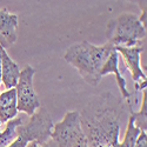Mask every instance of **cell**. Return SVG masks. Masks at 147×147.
<instances>
[{"label": "cell", "mask_w": 147, "mask_h": 147, "mask_svg": "<svg viewBox=\"0 0 147 147\" xmlns=\"http://www.w3.org/2000/svg\"><path fill=\"white\" fill-rule=\"evenodd\" d=\"M35 69L26 65L20 71V76L16 88L17 93V109L27 115H33L38 108H40V102L38 99L34 87H33V76Z\"/></svg>", "instance_id": "obj_6"}, {"label": "cell", "mask_w": 147, "mask_h": 147, "mask_svg": "<svg viewBox=\"0 0 147 147\" xmlns=\"http://www.w3.org/2000/svg\"><path fill=\"white\" fill-rule=\"evenodd\" d=\"M1 125H3V124H1V122H0V128H1Z\"/></svg>", "instance_id": "obj_19"}, {"label": "cell", "mask_w": 147, "mask_h": 147, "mask_svg": "<svg viewBox=\"0 0 147 147\" xmlns=\"http://www.w3.org/2000/svg\"><path fill=\"white\" fill-rule=\"evenodd\" d=\"M18 17L8 9H0V46L7 50L17 41Z\"/></svg>", "instance_id": "obj_8"}, {"label": "cell", "mask_w": 147, "mask_h": 147, "mask_svg": "<svg viewBox=\"0 0 147 147\" xmlns=\"http://www.w3.org/2000/svg\"><path fill=\"white\" fill-rule=\"evenodd\" d=\"M134 147H147V133L146 132H140L136 144H134Z\"/></svg>", "instance_id": "obj_15"}, {"label": "cell", "mask_w": 147, "mask_h": 147, "mask_svg": "<svg viewBox=\"0 0 147 147\" xmlns=\"http://www.w3.org/2000/svg\"><path fill=\"white\" fill-rule=\"evenodd\" d=\"M27 145H28V142L26 140H24L22 138L18 137L13 142H12L9 146H7V147H26Z\"/></svg>", "instance_id": "obj_16"}, {"label": "cell", "mask_w": 147, "mask_h": 147, "mask_svg": "<svg viewBox=\"0 0 147 147\" xmlns=\"http://www.w3.org/2000/svg\"><path fill=\"white\" fill-rule=\"evenodd\" d=\"M17 93L16 88L0 93V122L4 124L17 117Z\"/></svg>", "instance_id": "obj_11"}, {"label": "cell", "mask_w": 147, "mask_h": 147, "mask_svg": "<svg viewBox=\"0 0 147 147\" xmlns=\"http://www.w3.org/2000/svg\"><path fill=\"white\" fill-rule=\"evenodd\" d=\"M115 52H119L122 58L127 69L131 72L132 79L136 84V90L146 88V73L140 66V54L146 50V45L136 46V47H114Z\"/></svg>", "instance_id": "obj_7"}, {"label": "cell", "mask_w": 147, "mask_h": 147, "mask_svg": "<svg viewBox=\"0 0 147 147\" xmlns=\"http://www.w3.org/2000/svg\"><path fill=\"white\" fill-rule=\"evenodd\" d=\"M118 64H119V61H118V52H115V50L109 54V57L107 58L106 60V63L104 64L101 71H100V76L101 78L106 74H109V73H114L115 74V79H117V84H118V86H119V90L121 92V95L124 99L127 100V106L128 108H133L132 106V102H131V93L127 91V87H126V80L125 78L121 76V73L119 71V67H118Z\"/></svg>", "instance_id": "obj_9"}, {"label": "cell", "mask_w": 147, "mask_h": 147, "mask_svg": "<svg viewBox=\"0 0 147 147\" xmlns=\"http://www.w3.org/2000/svg\"><path fill=\"white\" fill-rule=\"evenodd\" d=\"M124 112V102L112 93H102L93 98L79 113L87 147H119Z\"/></svg>", "instance_id": "obj_1"}, {"label": "cell", "mask_w": 147, "mask_h": 147, "mask_svg": "<svg viewBox=\"0 0 147 147\" xmlns=\"http://www.w3.org/2000/svg\"><path fill=\"white\" fill-rule=\"evenodd\" d=\"M24 122L21 117H16L6 122V128L0 132V147H7L13 142L17 138V127Z\"/></svg>", "instance_id": "obj_12"}, {"label": "cell", "mask_w": 147, "mask_h": 147, "mask_svg": "<svg viewBox=\"0 0 147 147\" xmlns=\"http://www.w3.org/2000/svg\"><path fill=\"white\" fill-rule=\"evenodd\" d=\"M140 132L141 131L138 127L134 126L133 118L129 115L128 117V122H127V129H126V133H125V138H124V141H122L120 145L124 146V147H134V144H136Z\"/></svg>", "instance_id": "obj_14"}, {"label": "cell", "mask_w": 147, "mask_h": 147, "mask_svg": "<svg viewBox=\"0 0 147 147\" xmlns=\"http://www.w3.org/2000/svg\"><path fill=\"white\" fill-rule=\"evenodd\" d=\"M113 51L114 46L109 42L101 46H94L84 40L67 48L65 60L78 69L85 81L94 87L101 81L100 71Z\"/></svg>", "instance_id": "obj_2"}, {"label": "cell", "mask_w": 147, "mask_h": 147, "mask_svg": "<svg viewBox=\"0 0 147 147\" xmlns=\"http://www.w3.org/2000/svg\"><path fill=\"white\" fill-rule=\"evenodd\" d=\"M107 42L114 47H136L146 45V28L133 13H122L108 22L106 28Z\"/></svg>", "instance_id": "obj_3"}, {"label": "cell", "mask_w": 147, "mask_h": 147, "mask_svg": "<svg viewBox=\"0 0 147 147\" xmlns=\"http://www.w3.org/2000/svg\"><path fill=\"white\" fill-rule=\"evenodd\" d=\"M0 84H1V55H0Z\"/></svg>", "instance_id": "obj_18"}, {"label": "cell", "mask_w": 147, "mask_h": 147, "mask_svg": "<svg viewBox=\"0 0 147 147\" xmlns=\"http://www.w3.org/2000/svg\"><path fill=\"white\" fill-rule=\"evenodd\" d=\"M0 55H1V82H4L6 90L14 88L18 84L20 69L1 46H0Z\"/></svg>", "instance_id": "obj_10"}, {"label": "cell", "mask_w": 147, "mask_h": 147, "mask_svg": "<svg viewBox=\"0 0 147 147\" xmlns=\"http://www.w3.org/2000/svg\"><path fill=\"white\" fill-rule=\"evenodd\" d=\"M47 147H87V140L80 124V114L77 111L67 112L63 121L53 126Z\"/></svg>", "instance_id": "obj_4"}, {"label": "cell", "mask_w": 147, "mask_h": 147, "mask_svg": "<svg viewBox=\"0 0 147 147\" xmlns=\"http://www.w3.org/2000/svg\"><path fill=\"white\" fill-rule=\"evenodd\" d=\"M53 126L51 114L46 108L40 107L30 117L28 121L22 122L17 127V134L28 144L36 142L39 145H46L51 139Z\"/></svg>", "instance_id": "obj_5"}, {"label": "cell", "mask_w": 147, "mask_h": 147, "mask_svg": "<svg viewBox=\"0 0 147 147\" xmlns=\"http://www.w3.org/2000/svg\"><path fill=\"white\" fill-rule=\"evenodd\" d=\"M26 147H47L45 145H39V144H36V142H30Z\"/></svg>", "instance_id": "obj_17"}, {"label": "cell", "mask_w": 147, "mask_h": 147, "mask_svg": "<svg viewBox=\"0 0 147 147\" xmlns=\"http://www.w3.org/2000/svg\"><path fill=\"white\" fill-rule=\"evenodd\" d=\"M131 113V117L133 118L134 126L138 127L141 132H146L147 129V90H144V95H142V104L139 112H134L133 108H128Z\"/></svg>", "instance_id": "obj_13"}]
</instances>
